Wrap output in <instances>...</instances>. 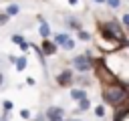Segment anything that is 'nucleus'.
<instances>
[{
  "instance_id": "nucleus-1",
  "label": "nucleus",
  "mask_w": 129,
  "mask_h": 121,
  "mask_svg": "<svg viewBox=\"0 0 129 121\" xmlns=\"http://www.w3.org/2000/svg\"><path fill=\"white\" fill-rule=\"evenodd\" d=\"M125 97H127V91L121 85H113L105 91V101L111 103V105H119L121 101H125Z\"/></svg>"
},
{
  "instance_id": "nucleus-2",
  "label": "nucleus",
  "mask_w": 129,
  "mask_h": 121,
  "mask_svg": "<svg viewBox=\"0 0 129 121\" xmlns=\"http://www.w3.org/2000/svg\"><path fill=\"white\" fill-rule=\"evenodd\" d=\"M95 69H97V75L103 83H109V85H115V75L105 67V60H95Z\"/></svg>"
},
{
  "instance_id": "nucleus-3",
  "label": "nucleus",
  "mask_w": 129,
  "mask_h": 121,
  "mask_svg": "<svg viewBox=\"0 0 129 121\" xmlns=\"http://www.w3.org/2000/svg\"><path fill=\"white\" fill-rule=\"evenodd\" d=\"M75 67H77L79 71H87V69H91V60H89L87 56H77V58H75Z\"/></svg>"
},
{
  "instance_id": "nucleus-4",
  "label": "nucleus",
  "mask_w": 129,
  "mask_h": 121,
  "mask_svg": "<svg viewBox=\"0 0 129 121\" xmlns=\"http://www.w3.org/2000/svg\"><path fill=\"white\" fill-rule=\"evenodd\" d=\"M48 119L50 121H62V111L60 109H56V107H52V109H48Z\"/></svg>"
},
{
  "instance_id": "nucleus-5",
  "label": "nucleus",
  "mask_w": 129,
  "mask_h": 121,
  "mask_svg": "<svg viewBox=\"0 0 129 121\" xmlns=\"http://www.w3.org/2000/svg\"><path fill=\"white\" fill-rule=\"evenodd\" d=\"M54 50H56V46H54L52 42H48V40L42 42V52H44V54H52Z\"/></svg>"
},
{
  "instance_id": "nucleus-6",
  "label": "nucleus",
  "mask_w": 129,
  "mask_h": 121,
  "mask_svg": "<svg viewBox=\"0 0 129 121\" xmlns=\"http://www.w3.org/2000/svg\"><path fill=\"white\" fill-rule=\"evenodd\" d=\"M58 83H60V85H69V83H71V71L60 73V75H58Z\"/></svg>"
},
{
  "instance_id": "nucleus-7",
  "label": "nucleus",
  "mask_w": 129,
  "mask_h": 121,
  "mask_svg": "<svg viewBox=\"0 0 129 121\" xmlns=\"http://www.w3.org/2000/svg\"><path fill=\"white\" fill-rule=\"evenodd\" d=\"M24 67H26V58H24V56H20V58L16 60V69H18V71H22Z\"/></svg>"
},
{
  "instance_id": "nucleus-8",
  "label": "nucleus",
  "mask_w": 129,
  "mask_h": 121,
  "mask_svg": "<svg viewBox=\"0 0 129 121\" xmlns=\"http://www.w3.org/2000/svg\"><path fill=\"white\" fill-rule=\"evenodd\" d=\"M48 32H50L48 24H44V22H42V24H40V34H42V36H48Z\"/></svg>"
},
{
  "instance_id": "nucleus-9",
  "label": "nucleus",
  "mask_w": 129,
  "mask_h": 121,
  "mask_svg": "<svg viewBox=\"0 0 129 121\" xmlns=\"http://www.w3.org/2000/svg\"><path fill=\"white\" fill-rule=\"evenodd\" d=\"M73 99H79V101H81V99H85V93L79 91V89H75V91H73Z\"/></svg>"
},
{
  "instance_id": "nucleus-10",
  "label": "nucleus",
  "mask_w": 129,
  "mask_h": 121,
  "mask_svg": "<svg viewBox=\"0 0 129 121\" xmlns=\"http://www.w3.org/2000/svg\"><path fill=\"white\" fill-rule=\"evenodd\" d=\"M127 113H129V109H121V111H119V113L115 115V121H121V119H123V117H125Z\"/></svg>"
},
{
  "instance_id": "nucleus-11",
  "label": "nucleus",
  "mask_w": 129,
  "mask_h": 121,
  "mask_svg": "<svg viewBox=\"0 0 129 121\" xmlns=\"http://www.w3.org/2000/svg\"><path fill=\"white\" fill-rule=\"evenodd\" d=\"M67 38H69L67 34H58V36H56V42H58V44H64V42H67Z\"/></svg>"
},
{
  "instance_id": "nucleus-12",
  "label": "nucleus",
  "mask_w": 129,
  "mask_h": 121,
  "mask_svg": "<svg viewBox=\"0 0 129 121\" xmlns=\"http://www.w3.org/2000/svg\"><path fill=\"white\" fill-rule=\"evenodd\" d=\"M16 12H18V6L16 4H10L8 6V14H16Z\"/></svg>"
},
{
  "instance_id": "nucleus-13",
  "label": "nucleus",
  "mask_w": 129,
  "mask_h": 121,
  "mask_svg": "<svg viewBox=\"0 0 129 121\" xmlns=\"http://www.w3.org/2000/svg\"><path fill=\"white\" fill-rule=\"evenodd\" d=\"M87 107H89V101H87V99H81V105H79V111H81V109H87Z\"/></svg>"
},
{
  "instance_id": "nucleus-14",
  "label": "nucleus",
  "mask_w": 129,
  "mask_h": 121,
  "mask_svg": "<svg viewBox=\"0 0 129 121\" xmlns=\"http://www.w3.org/2000/svg\"><path fill=\"white\" fill-rule=\"evenodd\" d=\"M12 40H14V42H18V44H22V42H24L20 34H14V36H12Z\"/></svg>"
},
{
  "instance_id": "nucleus-15",
  "label": "nucleus",
  "mask_w": 129,
  "mask_h": 121,
  "mask_svg": "<svg viewBox=\"0 0 129 121\" xmlns=\"http://www.w3.org/2000/svg\"><path fill=\"white\" fill-rule=\"evenodd\" d=\"M79 38H83V40H89V34H87V32H81V30H79Z\"/></svg>"
},
{
  "instance_id": "nucleus-16",
  "label": "nucleus",
  "mask_w": 129,
  "mask_h": 121,
  "mask_svg": "<svg viewBox=\"0 0 129 121\" xmlns=\"http://www.w3.org/2000/svg\"><path fill=\"white\" fill-rule=\"evenodd\" d=\"M107 2H109V6H113V8L119 6V0H107Z\"/></svg>"
},
{
  "instance_id": "nucleus-17",
  "label": "nucleus",
  "mask_w": 129,
  "mask_h": 121,
  "mask_svg": "<svg viewBox=\"0 0 129 121\" xmlns=\"http://www.w3.org/2000/svg\"><path fill=\"white\" fill-rule=\"evenodd\" d=\"M95 113H97V115H99V117H101V115H103V113H105V109H103V107H97V111H95Z\"/></svg>"
},
{
  "instance_id": "nucleus-18",
  "label": "nucleus",
  "mask_w": 129,
  "mask_h": 121,
  "mask_svg": "<svg viewBox=\"0 0 129 121\" xmlns=\"http://www.w3.org/2000/svg\"><path fill=\"white\" fill-rule=\"evenodd\" d=\"M123 22H125V24L129 26V14H125V16H123Z\"/></svg>"
},
{
  "instance_id": "nucleus-19",
  "label": "nucleus",
  "mask_w": 129,
  "mask_h": 121,
  "mask_svg": "<svg viewBox=\"0 0 129 121\" xmlns=\"http://www.w3.org/2000/svg\"><path fill=\"white\" fill-rule=\"evenodd\" d=\"M69 2H73V4H75V2H77V0H69Z\"/></svg>"
},
{
  "instance_id": "nucleus-20",
  "label": "nucleus",
  "mask_w": 129,
  "mask_h": 121,
  "mask_svg": "<svg viewBox=\"0 0 129 121\" xmlns=\"http://www.w3.org/2000/svg\"><path fill=\"white\" fill-rule=\"evenodd\" d=\"M95 2H103V0H95Z\"/></svg>"
}]
</instances>
